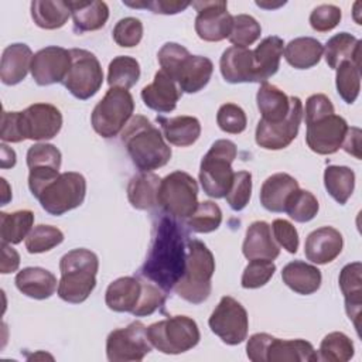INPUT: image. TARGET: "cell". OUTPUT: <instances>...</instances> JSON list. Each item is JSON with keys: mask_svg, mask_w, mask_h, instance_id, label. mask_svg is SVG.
<instances>
[{"mask_svg": "<svg viewBox=\"0 0 362 362\" xmlns=\"http://www.w3.org/2000/svg\"><path fill=\"white\" fill-rule=\"evenodd\" d=\"M69 68L71 52L62 47L49 45L34 54L30 71L37 85L48 86L64 82Z\"/></svg>", "mask_w": 362, "mask_h": 362, "instance_id": "19", "label": "cell"}, {"mask_svg": "<svg viewBox=\"0 0 362 362\" xmlns=\"http://www.w3.org/2000/svg\"><path fill=\"white\" fill-rule=\"evenodd\" d=\"M214 273L215 259L212 252L204 242L188 238L185 272L175 284L174 291L191 304H201L211 294Z\"/></svg>", "mask_w": 362, "mask_h": 362, "instance_id": "5", "label": "cell"}, {"mask_svg": "<svg viewBox=\"0 0 362 362\" xmlns=\"http://www.w3.org/2000/svg\"><path fill=\"white\" fill-rule=\"evenodd\" d=\"M141 288V280L132 276L119 277L106 288V305L116 313H133L139 304Z\"/></svg>", "mask_w": 362, "mask_h": 362, "instance_id": "28", "label": "cell"}, {"mask_svg": "<svg viewBox=\"0 0 362 362\" xmlns=\"http://www.w3.org/2000/svg\"><path fill=\"white\" fill-rule=\"evenodd\" d=\"M0 147H1V168L14 167L16 161H17L16 151L13 148H10L8 146H6L4 143Z\"/></svg>", "mask_w": 362, "mask_h": 362, "instance_id": "61", "label": "cell"}, {"mask_svg": "<svg viewBox=\"0 0 362 362\" xmlns=\"http://www.w3.org/2000/svg\"><path fill=\"white\" fill-rule=\"evenodd\" d=\"M0 137L3 141L7 143H20L24 141L20 130L18 122V112H7L3 110L1 113V132Z\"/></svg>", "mask_w": 362, "mask_h": 362, "instance_id": "57", "label": "cell"}, {"mask_svg": "<svg viewBox=\"0 0 362 362\" xmlns=\"http://www.w3.org/2000/svg\"><path fill=\"white\" fill-rule=\"evenodd\" d=\"M71 16L66 1L34 0L31 3V17L34 23L44 30H57L65 25Z\"/></svg>", "mask_w": 362, "mask_h": 362, "instance_id": "39", "label": "cell"}, {"mask_svg": "<svg viewBox=\"0 0 362 362\" xmlns=\"http://www.w3.org/2000/svg\"><path fill=\"white\" fill-rule=\"evenodd\" d=\"M191 6L197 10L195 31L198 37L208 42H219L229 37L233 16L228 11V3L223 0L192 1Z\"/></svg>", "mask_w": 362, "mask_h": 362, "instance_id": "15", "label": "cell"}, {"mask_svg": "<svg viewBox=\"0 0 362 362\" xmlns=\"http://www.w3.org/2000/svg\"><path fill=\"white\" fill-rule=\"evenodd\" d=\"M342 246L344 239L341 232L332 226H322L307 236L304 255L307 260L315 264H327L339 256Z\"/></svg>", "mask_w": 362, "mask_h": 362, "instance_id": "20", "label": "cell"}, {"mask_svg": "<svg viewBox=\"0 0 362 362\" xmlns=\"http://www.w3.org/2000/svg\"><path fill=\"white\" fill-rule=\"evenodd\" d=\"M141 99L144 105L158 113H170L177 107L181 98V90L175 81H173L164 71H157L154 81L141 89Z\"/></svg>", "mask_w": 362, "mask_h": 362, "instance_id": "21", "label": "cell"}, {"mask_svg": "<svg viewBox=\"0 0 362 362\" xmlns=\"http://www.w3.org/2000/svg\"><path fill=\"white\" fill-rule=\"evenodd\" d=\"M113 40L119 47H136L143 37V24L136 17H126L116 23L113 28Z\"/></svg>", "mask_w": 362, "mask_h": 362, "instance_id": "52", "label": "cell"}, {"mask_svg": "<svg viewBox=\"0 0 362 362\" xmlns=\"http://www.w3.org/2000/svg\"><path fill=\"white\" fill-rule=\"evenodd\" d=\"M157 122L161 126L164 139L177 147L192 146L201 134V123L194 116H175V117H163L158 116Z\"/></svg>", "mask_w": 362, "mask_h": 362, "instance_id": "32", "label": "cell"}, {"mask_svg": "<svg viewBox=\"0 0 362 362\" xmlns=\"http://www.w3.org/2000/svg\"><path fill=\"white\" fill-rule=\"evenodd\" d=\"M281 279L288 288L301 296L315 293L322 280L321 272L315 266L301 260L287 263L281 270Z\"/></svg>", "mask_w": 362, "mask_h": 362, "instance_id": "31", "label": "cell"}, {"mask_svg": "<svg viewBox=\"0 0 362 362\" xmlns=\"http://www.w3.org/2000/svg\"><path fill=\"white\" fill-rule=\"evenodd\" d=\"M324 58L331 69H337L339 64L351 61L361 66V41L349 33H338L331 37L324 47Z\"/></svg>", "mask_w": 362, "mask_h": 362, "instance_id": "36", "label": "cell"}, {"mask_svg": "<svg viewBox=\"0 0 362 362\" xmlns=\"http://www.w3.org/2000/svg\"><path fill=\"white\" fill-rule=\"evenodd\" d=\"M262 34V27L257 20L249 14H238L233 16V24L228 40L233 44V47L247 48L255 44Z\"/></svg>", "mask_w": 362, "mask_h": 362, "instance_id": "47", "label": "cell"}, {"mask_svg": "<svg viewBox=\"0 0 362 362\" xmlns=\"http://www.w3.org/2000/svg\"><path fill=\"white\" fill-rule=\"evenodd\" d=\"M257 109L264 123H279L284 120L290 110V98L276 85L263 82L256 93Z\"/></svg>", "mask_w": 362, "mask_h": 362, "instance_id": "33", "label": "cell"}, {"mask_svg": "<svg viewBox=\"0 0 362 362\" xmlns=\"http://www.w3.org/2000/svg\"><path fill=\"white\" fill-rule=\"evenodd\" d=\"M219 68L223 79L229 83L256 82L253 66V51L249 48L229 47L223 51Z\"/></svg>", "mask_w": 362, "mask_h": 362, "instance_id": "23", "label": "cell"}, {"mask_svg": "<svg viewBox=\"0 0 362 362\" xmlns=\"http://www.w3.org/2000/svg\"><path fill=\"white\" fill-rule=\"evenodd\" d=\"M86 195V180L75 171L61 173L54 181L45 185L37 197L42 209L49 215H64L78 208Z\"/></svg>", "mask_w": 362, "mask_h": 362, "instance_id": "10", "label": "cell"}, {"mask_svg": "<svg viewBox=\"0 0 362 362\" xmlns=\"http://www.w3.org/2000/svg\"><path fill=\"white\" fill-rule=\"evenodd\" d=\"M346 130V120L332 113L307 124L305 141L310 150L317 154H334L339 150Z\"/></svg>", "mask_w": 362, "mask_h": 362, "instance_id": "18", "label": "cell"}, {"mask_svg": "<svg viewBox=\"0 0 362 362\" xmlns=\"http://www.w3.org/2000/svg\"><path fill=\"white\" fill-rule=\"evenodd\" d=\"M341 8L334 4H321L310 14V25L318 33H327L335 28L341 21Z\"/></svg>", "mask_w": 362, "mask_h": 362, "instance_id": "53", "label": "cell"}, {"mask_svg": "<svg viewBox=\"0 0 362 362\" xmlns=\"http://www.w3.org/2000/svg\"><path fill=\"white\" fill-rule=\"evenodd\" d=\"M99 259L89 249H72L59 260L61 279L57 293L61 300L71 304L83 303L96 286Z\"/></svg>", "mask_w": 362, "mask_h": 362, "instance_id": "4", "label": "cell"}, {"mask_svg": "<svg viewBox=\"0 0 362 362\" xmlns=\"http://www.w3.org/2000/svg\"><path fill=\"white\" fill-rule=\"evenodd\" d=\"M122 143L140 173L158 170L171 160V148L163 133L141 115L129 120L122 132Z\"/></svg>", "mask_w": 362, "mask_h": 362, "instance_id": "2", "label": "cell"}, {"mask_svg": "<svg viewBox=\"0 0 362 362\" xmlns=\"http://www.w3.org/2000/svg\"><path fill=\"white\" fill-rule=\"evenodd\" d=\"M20 266V255L16 249L11 247L8 243H1V264L0 272L1 274L13 273Z\"/></svg>", "mask_w": 362, "mask_h": 362, "instance_id": "59", "label": "cell"}, {"mask_svg": "<svg viewBox=\"0 0 362 362\" xmlns=\"http://www.w3.org/2000/svg\"><path fill=\"white\" fill-rule=\"evenodd\" d=\"M288 65L296 69H308L315 66L324 52L322 44L313 37H298L291 40L283 49Z\"/></svg>", "mask_w": 362, "mask_h": 362, "instance_id": "37", "label": "cell"}, {"mask_svg": "<svg viewBox=\"0 0 362 362\" xmlns=\"http://www.w3.org/2000/svg\"><path fill=\"white\" fill-rule=\"evenodd\" d=\"M151 346L147 327L141 321H133L127 327L113 329L107 335L106 356L110 362H137L151 351Z\"/></svg>", "mask_w": 362, "mask_h": 362, "instance_id": "12", "label": "cell"}, {"mask_svg": "<svg viewBox=\"0 0 362 362\" xmlns=\"http://www.w3.org/2000/svg\"><path fill=\"white\" fill-rule=\"evenodd\" d=\"M61 158V151L54 144L38 143L28 148V188L35 198L41 194L47 184H49L59 175Z\"/></svg>", "mask_w": 362, "mask_h": 362, "instance_id": "17", "label": "cell"}, {"mask_svg": "<svg viewBox=\"0 0 362 362\" xmlns=\"http://www.w3.org/2000/svg\"><path fill=\"white\" fill-rule=\"evenodd\" d=\"M158 64L175 83L181 92L197 93L204 89L214 72V64L202 55H191L189 51L177 44L165 42L158 54Z\"/></svg>", "mask_w": 362, "mask_h": 362, "instance_id": "3", "label": "cell"}, {"mask_svg": "<svg viewBox=\"0 0 362 362\" xmlns=\"http://www.w3.org/2000/svg\"><path fill=\"white\" fill-rule=\"evenodd\" d=\"M71 68L64 79V86L79 100H86L98 93L103 83V71L99 59L90 51L72 48Z\"/></svg>", "mask_w": 362, "mask_h": 362, "instance_id": "11", "label": "cell"}, {"mask_svg": "<svg viewBox=\"0 0 362 362\" xmlns=\"http://www.w3.org/2000/svg\"><path fill=\"white\" fill-rule=\"evenodd\" d=\"M298 188L294 177L286 173H276L264 180L260 188V204L270 212H284L286 201Z\"/></svg>", "mask_w": 362, "mask_h": 362, "instance_id": "29", "label": "cell"}, {"mask_svg": "<svg viewBox=\"0 0 362 362\" xmlns=\"http://www.w3.org/2000/svg\"><path fill=\"white\" fill-rule=\"evenodd\" d=\"M34 214L30 209H20L11 214L0 212L1 243L17 245L28 236L33 229Z\"/></svg>", "mask_w": 362, "mask_h": 362, "instance_id": "38", "label": "cell"}, {"mask_svg": "<svg viewBox=\"0 0 362 362\" xmlns=\"http://www.w3.org/2000/svg\"><path fill=\"white\" fill-rule=\"evenodd\" d=\"M252 195V174L249 171H238L233 174V180L228 194L226 202L233 211H242L250 201Z\"/></svg>", "mask_w": 362, "mask_h": 362, "instance_id": "49", "label": "cell"}, {"mask_svg": "<svg viewBox=\"0 0 362 362\" xmlns=\"http://www.w3.org/2000/svg\"><path fill=\"white\" fill-rule=\"evenodd\" d=\"M238 148L230 140H216L208 153L202 157L199 165V181L204 192L212 198H223L232 184V163L236 158Z\"/></svg>", "mask_w": 362, "mask_h": 362, "instance_id": "6", "label": "cell"}, {"mask_svg": "<svg viewBox=\"0 0 362 362\" xmlns=\"http://www.w3.org/2000/svg\"><path fill=\"white\" fill-rule=\"evenodd\" d=\"M134 100L127 89L110 88L90 115L93 130L103 139L117 136L133 117Z\"/></svg>", "mask_w": 362, "mask_h": 362, "instance_id": "8", "label": "cell"}, {"mask_svg": "<svg viewBox=\"0 0 362 362\" xmlns=\"http://www.w3.org/2000/svg\"><path fill=\"white\" fill-rule=\"evenodd\" d=\"M243 256L252 259L274 260L280 255V247L272 236V228L264 221H255L249 225L242 246Z\"/></svg>", "mask_w": 362, "mask_h": 362, "instance_id": "24", "label": "cell"}, {"mask_svg": "<svg viewBox=\"0 0 362 362\" xmlns=\"http://www.w3.org/2000/svg\"><path fill=\"white\" fill-rule=\"evenodd\" d=\"M354 342L344 332H329L320 344L318 359L325 362H346L354 356Z\"/></svg>", "mask_w": 362, "mask_h": 362, "instance_id": "43", "label": "cell"}, {"mask_svg": "<svg viewBox=\"0 0 362 362\" xmlns=\"http://www.w3.org/2000/svg\"><path fill=\"white\" fill-rule=\"evenodd\" d=\"M362 264L361 262L348 263L342 267L338 283L345 298V310L349 320L354 322L356 331H359V317L362 305Z\"/></svg>", "mask_w": 362, "mask_h": 362, "instance_id": "26", "label": "cell"}, {"mask_svg": "<svg viewBox=\"0 0 362 362\" xmlns=\"http://www.w3.org/2000/svg\"><path fill=\"white\" fill-rule=\"evenodd\" d=\"M222 222V211L212 201L198 202L195 211L187 218V225L192 232L209 233L219 228Z\"/></svg>", "mask_w": 362, "mask_h": 362, "instance_id": "45", "label": "cell"}, {"mask_svg": "<svg viewBox=\"0 0 362 362\" xmlns=\"http://www.w3.org/2000/svg\"><path fill=\"white\" fill-rule=\"evenodd\" d=\"M320 205L315 195L307 189L297 188L286 201L284 212L296 222H310L318 214Z\"/></svg>", "mask_w": 362, "mask_h": 362, "instance_id": "42", "label": "cell"}, {"mask_svg": "<svg viewBox=\"0 0 362 362\" xmlns=\"http://www.w3.org/2000/svg\"><path fill=\"white\" fill-rule=\"evenodd\" d=\"M188 235L182 225L170 215H163L153 226L147 257L139 270L146 279L163 291L174 290L185 272Z\"/></svg>", "mask_w": 362, "mask_h": 362, "instance_id": "1", "label": "cell"}, {"mask_svg": "<svg viewBox=\"0 0 362 362\" xmlns=\"http://www.w3.org/2000/svg\"><path fill=\"white\" fill-rule=\"evenodd\" d=\"M16 287L27 297L34 300L49 298L57 286V277L42 267H24L16 274Z\"/></svg>", "mask_w": 362, "mask_h": 362, "instance_id": "27", "label": "cell"}, {"mask_svg": "<svg viewBox=\"0 0 362 362\" xmlns=\"http://www.w3.org/2000/svg\"><path fill=\"white\" fill-rule=\"evenodd\" d=\"M141 286H143V288H141V296H140L139 304L132 313L136 317L151 315L161 305H164V301H165V291H163L154 283L143 279Z\"/></svg>", "mask_w": 362, "mask_h": 362, "instance_id": "51", "label": "cell"}, {"mask_svg": "<svg viewBox=\"0 0 362 362\" xmlns=\"http://www.w3.org/2000/svg\"><path fill=\"white\" fill-rule=\"evenodd\" d=\"M161 178L153 173H139L127 184V198L133 208L150 211L158 205Z\"/></svg>", "mask_w": 362, "mask_h": 362, "instance_id": "34", "label": "cell"}, {"mask_svg": "<svg viewBox=\"0 0 362 362\" xmlns=\"http://www.w3.org/2000/svg\"><path fill=\"white\" fill-rule=\"evenodd\" d=\"M151 345L163 354L178 355L197 346L201 334L197 322L187 315H173L147 327Z\"/></svg>", "mask_w": 362, "mask_h": 362, "instance_id": "7", "label": "cell"}, {"mask_svg": "<svg viewBox=\"0 0 362 362\" xmlns=\"http://www.w3.org/2000/svg\"><path fill=\"white\" fill-rule=\"evenodd\" d=\"M361 129L359 127H348L344 141L341 147L355 158L361 160Z\"/></svg>", "mask_w": 362, "mask_h": 362, "instance_id": "60", "label": "cell"}, {"mask_svg": "<svg viewBox=\"0 0 362 362\" xmlns=\"http://www.w3.org/2000/svg\"><path fill=\"white\" fill-rule=\"evenodd\" d=\"M216 123L219 129L229 134H240L247 124L245 110L235 103H225L216 113Z\"/></svg>", "mask_w": 362, "mask_h": 362, "instance_id": "50", "label": "cell"}, {"mask_svg": "<svg viewBox=\"0 0 362 362\" xmlns=\"http://www.w3.org/2000/svg\"><path fill=\"white\" fill-rule=\"evenodd\" d=\"M75 30L79 33L96 31L109 18V7L105 1H66Z\"/></svg>", "mask_w": 362, "mask_h": 362, "instance_id": "35", "label": "cell"}, {"mask_svg": "<svg viewBox=\"0 0 362 362\" xmlns=\"http://www.w3.org/2000/svg\"><path fill=\"white\" fill-rule=\"evenodd\" d=\"M335 113L332 102L322 93L311 95L305 100V124Z\"/></svg>", "mask_w": 362, "mask_h": 362, "instance_id": "55", "label": "cell"}, {"mask_svg": "<svg viewBox=\"0 0 362 362\" xmlns=\"http://www.w3.org/2000/svg\"><path fill=\"white\" fill-rule=\"evenodd\" d=\"M18 122L23 140H49L59 133L62 115L54 105L34 103L18 112Z\"/></svg>", "mask_w": 362, "mask_h": 362, "instance_id": "16", "label": "cell"}, {"mask_svg": "<svg viewBox=\"0 0 362 362\" xmlns=\"http://www.w3.org/2000/svg\"><path fill=\"white\" fill-rule=\"evenodd\" d=\"M129 7H137V8H148L156 14H177L184 11L188 6H191L189 1H170V0H153V1H143V3H129L123 1Z\"/></svg>", "mask_w": 362, "mask_h": 362, "instance_id": "56", "label": "cell"}, {"mask_svg": "<svg viewBox=\"0 0 362 362\" xmlns=\"http://www.w3.org/2000/svg\"><path fill=\"white\" fill-rule=\"evenodd\" d=\"M303 119V103L300 98L290 96V110L284 120L279 123H264L259 120L255 140L266 150L286 148L297 136Z\"/></svg>", "mask_w": 362, "mask_h": 362, "instance_id": "14", "label": "cell"}, {"mask_svg": "<svg viewBox=\"0 0 362 362\" xmlns=\"http://www.w3.org/2000/svg\"><path fill=\"white\" fill-rule=\"evenodd\" d=\"M140 78V65L136 58L127 55L115 57L107 68V83L110 88L130 89Z\"/></svg>", "mask_w": 362, "mask_h": 362, "instance_id": "41", "label": "cell"}, {"mask_svg": "<svg viewBox=\"0 0 362 362\" xmlns=\"http://www.w3.org/2000/svg\"><path fill=\"white\" fill-rule=\"evenodd\" d=\"M64 240V233L61 229L52 225H37L31 229L28 236L25 238V249L28 253H44Z\"/></svg>", "mask_w": 362, "mask_h": 362, "instance_id": "46", "label": "cell"}, {"mask_svg": "<svg viewBox=\"0 0 362 362\" xmlns=\"http://www.w3.org/2000/svg\"><path fill=\"white\" fill-rule=\"evenodd\" d=\"M318 354L314 346L305 339H280L270 337L266 351L264 362H315Z\"/></svg>", "mask_w": 362, "mask_h": 362, "instance_id": "22", "label": "cell"}, {"mask_svg": "<svg viewBox=\"0 0 362 362\" xmlns=\"http://www.w3.org/2000/svg\"><path fill=\"white\" fill-rule=\"evenodd\" d=\"M276 272V264L273 260L266 259H252L245 267L240 284L243 288H259L269 283Z\"/></svg>", "mask_w": 362, "mask_h": 362, "instance_id": "48", "label": "cell"}, {"mask_svg": "<svg viewBox=\"0 0 362 362\" xmlns=\"http://www.w3.org/2000/svg\"><path fill=\"white\" fill-rule=\"evenodd\" d=\"M211 331L228 345L242 344L247 337L249 320L245 307L233 297L223 296L208 320Z\"/></svg>", "mask_w": 362, "mask_h": 362, "instance_id": "13", "label": "cell"}, {"mask_svg": "<svg viewBox=\"0 0 362 362\" xmlns=\"http://www.w3.org/2000/svg\"><path fill=\"white\" fill-rule=\"evenodd\" d=\"M273 236L283 249L288 253H297L298 249V232L297 229L286 219H274L272 223Z\"/></svg>", "mask_w": 362, "mask_h": 362, "instance_id": "54", "label": "cell"}, {"mask_svg": "<svg viewBox=\"0 0 362 362\" xmlns=\"http://www.w3.org/2000/svg\"><path fill=\"white\" fill-rule=\"evenodd\" d=\"M324 185L339 205H345L355 188V173L345 165H328L324 171Z\"/></svg>", "mask_w": 362, "mask_h": 362, "instance_id": "40", "label": "cell"}, {"mask_svg": "<svg viewBox=\"0 0 362 362\" xmlns=\"http://www.w3.org/2000/svg\"><path fill=\"white\" fill-rule=\"evenodd\" d=\"M335 71L338 95L345 103H354L361 90V66L351 61H345L339 64Z\"/></svg>", "mask_w": 362, "mask_h": 362, "instance_id": "44", "label": "cell"}, {"mask_svg": "<svg viewBox=\"0 0 362 362\" xmlns=\"http://www.w3.org/2000/svg\"><path fill=\"white\" fill-rule=\"evenodd\" d=\"M33 51L27 44L14 42L4 48L0 62V79L4 85H17L25 79L31 68Z\"/></svg>", "mask_w": 362, "mask_h": 362, "instance_id": "25", "label": "cell"}, {"mask_svg": "<svg viewBox=\"0 0 362 362\" xmlns=\"http://www.w3.org/2000/svg\"><path fill=\"white\" fill-rule=\"evenodd\" d=\"M1 181V187H3V192H1V205H6L10 199H11V194H10V188L8 184L4 178L0 180Z\"/></svg>", "mask_w": 362, "mask_h": 362, "instance_id": "62", "label": "cell"}, {"mask_svg": "<svg viewBox=\"0 0 362 362\" xmlns=\"http://www.w3.org/2000/svg\"><path fill=\"white\" fill-rule=\"evenodd\" d=\"M284 41L277 35L266 37L253 51V66L256 82H267L280 66Z\"/></svg>", "mask_w": 362, "mask_h": 362, "instance_id": "30", "label": "cell"}, {"mask_svg": "<svg viewBox=\"0 0 362 362\" xmlns=\"http://www.w3.org/2000/svg\"><path fill=\"white\" fill-rule=\"evenodd\" d=\"M158 205L177 219H187L198 205V184L188 173L174 171L160 182Z\"/></svg>", "mask_w": 362, "mask_h": 362, "instance_id": "9", "label": "cell"}, {"mask_svg": "<svg viewBox=\"0 0 362 362\" xmlns=\"http://www.w3.org/2000/svg\"><path fill=\"white\" fill-rule=\"evenodd\" d=\"M270 334L266 332H257L253 334L246 344V355L253 362H264V351L266 345L270 339Z\"/></svg>", "mask_w": 362, "mask_h": 362, "instance_id": "58", "label": "cell"}]
</instances>
